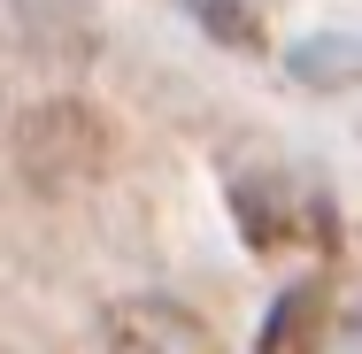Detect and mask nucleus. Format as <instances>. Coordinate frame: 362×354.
Listing matches in <instances>:
<instances>
[{
  "instance_id": "1",
  "label": "nucleus",
  "mask_w": 362,
  "mask_h": 354,
  "mask_svg": "<svg viewBox=\"0 0 362 354\" xmlns=\"http://www.w3.org/2000/svg\"><path fill=\"white\" fill-rule=\"evenodd\" d=\"M108 154H116V131H108V116L85 108V100H39V108L16 124V170H23V185L47 193V201L93 185V177L108 170Z\"/></svg>"
},
{
  "instance_id": "2",
  "label": "nucleus",
  "mask_w": 362,
  "mask_h": 354,
  "mask_svg": "<svg viewBox=\"0 0 362 354\" xmlns=\"http://www.w3.org/2000/svg\"><path fill=\"white\" fill-rule=\"evenodd\" d=\"M108 354H223L216 324L170 293H139L108 308Z\"/></svg>"
},
{
  "instance_id": "3",
  "label": "nucleus",
  "mask_w": 362,
  "mask_h": 354,
  "mask_svg": "<svg viewBox=\"0 0 362 354\" xmlns=\"http://www.w3.org/2000/svg\"><path fill=\"white\" fill-rule=\"evenodd\" d=\"M324 316H332V293H324V285L286 293V300H278V316H270V331H262V354H316Z\"/></svg>"
},
{
  "instance_id": "4",
  "label": "nucleus",
  "mask_w": 362,
  "mask_h": 354,
  "mask_svg": "<svg viewBox=\"0 0 362 354\" xmlns=\"http://www.w3.org/2000/svg\"><path fill=\"white\" fill-rule=\"evenodd\" d=\"M209 8V31H223V39H247L255 47V23H247V8H231V0H201Z\"/></svg>"
}]
</instances>
